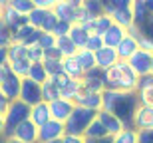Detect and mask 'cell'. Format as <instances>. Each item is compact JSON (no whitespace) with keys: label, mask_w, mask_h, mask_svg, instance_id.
<instances>
[{"label":"cell","mask_w":153,"mask_h":143,"mask_svg":"<svg viewBox=\"0 0 153 143\" xmlns=\"http://www.w3.org/2000/svg\"><path fill=\"white\" fill-rule=\"evenodd\" d=\"M137 105H139V99L135 92H111V90L102 92V109L115 115L123 123L125 129L131 127V117Z\"/></svg>","instance_id":"6da1fadb"},{"label":"cell","mask_w":153,"mask_h":143,"mask_svg":"<svg viewBox=\"0 0 153 143\" xmlns=\"http://www.w3.org/2000/svg\"><path fill=\"white\" fill-rule=\"evenodd\" d=\"M137 78L133 70L127 66V62H117L103 72V90H111V92H135L137 90Z\"/></svg>","instance_id":"7a4b0ae2"},{"label":"cell","mask_w":153,"mask_h":143,"mask_svg":"<svg viewBox=\"0 0 153 143\" xmlns=\"http://www.w3.org/2000/svg\"><path fill=\"white\" fill-rule=\"evenodd\" d=\"M94 119H96V111L76 105L74 111L70 113V117L64 121V131L70 133V135H84V131Z\"/></svg>","instance_id":"3957f363"},{"label":"cell","mask_w":153,"mask_h":143,"mask_svg":"<svg viewBox=\"0 0 153 143\" xmlns=\"http://www.w3.org/2000/svg\"><path fill=\"white\" fill-rule=\"evenodd\" d=\"M30 117V105H26L20 99H14V102L8 103L4 113V135L10 137L12 131L16 129V125H20L22 121H26Z\"/></svg>","instance_id":"277c9868"},{"label":"cell","mask_w":153,"mask_h":143,"mask_svg":"<svg viewBox=\"0 0 153 143\" xmlns=\"http://www.w3.org/2000/svg\"><path fill=\"white\" fill-rule=\"evenodd\" d=\"M131 129L139 131H147L153 129V105L151 103H139L133 111L131 117Z\"/></svg>","instance_id":"5b68a950"},{"label":"cell","mask_w":153,"mask_h":143,"mask_svg":"<svg viewBox=\"0 0 153 143\" xmlns=\"http://www.w3.org/2000/svg\"><path fill=\"white\" fill-rule=\"evenodd\" d=\"M127 66L133 70V74L137 78H145L149 76L151 72V54L149 52H143V50H137L133 56L127 60Z\"/></svg>","instance_id":"8992f818"},{"label":"cell","mask_w":153,"mask_h":143,"mask_svg":"<svg viewBox=\"0 0 153 143\" xmlns=\"http://www.w3.org/2000/svg\"><path fill=\"white\" fill-rule=\"evenodd\" d=\"M64 123L56 119L46 121L44 125L38 127V143H48V141H58L64 137Z\"/></svg>","instance_id":"52a82bcc"},{"label":"cell","mask_w":153,"mask_h":143,"mask_svg":"<svg viewBox=\"0 0 153 143\" xmlns=\"http://www.w3.org/2000/svg\"><path fill=\"white\" fill-rule=\"evenodd\" d=\"M20 102H24L26 105H34V103L42 102V92H40V84L28 80V78H22V84H20V96H18Z\"/></svg>","instance_id":"ba28073f"},{"label":"cell","mask_w":153,"mask_h":143,"mask_svg":"<svg viewBox=\"0 0 153 143\" xmlns=\"http://www.w3.org/2000/svg\"><path fill=\"white\" fill-rule=\"evenodd\" d=\"M52 12L56 14L58 20H64V22H68V24H78L79 22V12H82V8H79V6L70 4V2H66V0H60V2L52 8Z\"/></svg>","instance_id":"9c48e42d"},{"label":"cell","mask_w":153,"mask_h":143,"mask_svg":"<svg viewBox=\"0 0 153 143\" xmlns=\"http://www.w3.org/2000/svg\"><path fill=\"white\" fill-rule=\"evenodd\" d=\"M79 84H82V90L84 92H96V93H102L103 92V72L102 70H90L85 72L82 78H79Z\"/></svg>","instance_id":"30bf717a"},{"label":"cell","mask_w":153,"mask_h":143,"mask_svg":"<svg viewBox=\"0 0 153 143\" xmlns=\"http://www.w3.org/2000/svg\"><path fill=\"white\" fill-rule=\"evenodd\" d=\"M48 107H50V117H52V119L64 123V121L70 117V113L74 111L76 105H74V102H70V99L58 97V99H54V102L48 103Z\"/></svg>","instance_id":"8fae6325"},{"label":"cell","mask_w":153,"mask_h":143,"mask_svg":"<svg viewBox=\"0 0 153 143\" xmlns=\"http://www.w3.org/2000/svg\"><path fill=\"white\" fill-rule=\"evenodd\" d=\"M10 137H14L20 143H38V127L30 119H26L20 125H16V129L12 131Z\"/></svg>","instance_id":"7c38bea8"},{"label":"cell","mask_w":153,"mask_h":143,"mask_svg":"<svg viewBox=\"0 0 153 143\" xmlns=\"http://www.w3.org/2000/svg\"><path fill=\"white\" fill-rule=\"evenodd\" d=\"M74 105L78 107H84V109H91V111H100L102 109V93H96V92H82L76 96L74 99Z\"/></svg>","instance_id":"4fadbf2b"},{"label":"cell","mask_w":153,"mask_h":143,"mask_svg":"<svg viewBox=\"0 0 153 143\" xmlns=\"http://www.w3.org/2000/svg\"><path fill=\"white\" fill-rule=\"evenodd\" d=\"M96 119L102 123V127L105 129V133H108L109 137H114V135H117L121 129H125L123 127V123L115 117V115H111V113H108L105 109H100L96 113Z\"/></svg>","instance_id":"5bb4252c"},{"label":"cell","mask_w":153,"mask_h":143,"mask_svg":"<svg viewBox=\"0 0 153 143\" xmlns=\"http://www.w3.org/2000/svg\"><path fill=\"white\" fill-rule=\"evenodd\" d=\"M0 20H2V22H4L12 32L18 30L20 26H24V24H28V18L20 16L12 6H4V8H0Z\"/></svg>","instance_id":"9a60e30c"},{"label":"cell","mask_w":153,"mask_h":143,"mask_svg":"<svg viewBox=\"0 0 153 143\" xmlns=\"http://www.w3.org/2000/svg\"><path fill=\"white\" fill-rule=\"evenodd\" d=\"M96 56V68L105 72L108 68H111L115 62H117V54H115V48H108V46H102L97 52H94Z\"/></svg>","instance_id":"2e32d148"},{"label":"cell","mask_w":153,"mask_h":143,"mask_svg":"<svg viewBox=\"0 0 153 143\" xmlns=\"http://www.w3.org/2000/svg\"><path fill=\"white\" fill-rule=\"evenodd\" d=\"M38 36H40V30H36L34 26L30 24H24L20 26L18 30H14V42L16 44H22V46H32L38 42Z\"/></svg>","instance_id":"e0dca14e"},{"label":"cell","mask_w":153,"mask_h":143,"mask_svg":"<svg viewBox=\"0 0 153 143\" xmlns=\"http://www.w3.org/2000/svg\"><path fill=\"white\" fill-rule=\"evenodd\" d=\"M20 84H22V78L10 74L2 84H0V92H2V96H4L8 102H14V99H18V96H20Z\"/></svg>","instance_id":"ac0fdd59"},{"label":"cell","mask_w":153,"mask_h":143,"mask_svg":"<svg viewBox=\"0 0 153 143\" xmlns=\"http://www.w3.org/2000/svg\"><path fill=\"white\" fill-rule=\"evenodd\" d=\"M135 93H137L139 103H151V105H153V76L139 78Z\"/></svg>","instance_id":"d6986e66"},{"label":"cell","mask_w":153,"mask_h":143,"mask_svg":"<svg viewBox=\"0 0 153 143\" xmlns=\"http://www.w3.org/2000/svg\"><path fill=\"white\" fill-rule=\"evenodd\" d=\"M139 50V46H137V40L135 38H131V36L125 34V38L121 42H119L117 46H115V54H117V60H121V62H127L135 52Z\"/></svg>","instance_id":"ffe728a7"},{"label":"cell","mask_w":153,"mask_h":143,"mask_svg":"<svg viewBox=\"0 0 153 143\" xmlns=\"http://www.w3.org/2000/svg\"><path fill=\"white\" fill-rule=\"evenodd\" d=\"M28 119L32 121L36 127L44 125L46 121H50L52 117H50V107H48V103H46V102L34 103V105L30 107V117H28Z\"/></svg>","instance_id":"44dd1931"},{"label":"cell","mask_w":153,"mask_h":143,"mask_svg":"<svg viewBox=\"0 0 153 143\" xmlns=\"http://www.w3.org/2000/svg\"><path fill=\"white\" fill-rule=\"evenodd\" d=\"M123 38H125V28H121V26H117V24H111V26L105 30V34L102 36V42H103V46L115 48Z\"/></svg>","instance_id":"7402d4cb"},{"label":"cell","mask_w":153,"mask_h":143,"mask_svg":"<svg viewBox=\"0 0 153 143\" xmlns=\"http://www.w3.org/2000/svg\"><path fill=\"white\" fill-rule=\"evenodd\" d=\"M76 62H78L79 70H82V76L85 74V72H90V70L96 68V56H94V52L85 50V48H82V50H78L74 54Z\"/></svg>","instance_id":"603a6c76"},{"label":"cell","mask_w":153,"mask_h":143,"mask_svg":"<svg viewBox=\"0 0 153 143\" xmlns=\"http://www.w3.org/2000/svg\"><path fill=\"white\" fill-rule=\"evenodd\" d=\"M88 32H85L79 24H72L70 26V32H68V38L72 40V44H74L78 50H82V48L85 46V40H88Z\"/></svg>","instance_id":"cb8c5ba5"},{"label":"cell","mask_w":153,"mask_h":143,"mask_svg":"<svg viewBox=\"0 0 153 143\" xmlns=\"http://www.w3.org/2000/svg\"><path fill=\"white\" fill-rule=\"evenodd\" d=\"M54 48L60 52V56H62V58H70V56H74L76 52H78V48L72 44V40H70L68 36H58Z\"/></svg>","instance_id":"d4e9b609"},{"label":"cell","mask_w":153,"mask_h":143,"mask_svg":"<svg viewBox=\"0 0 153 143\" xmlns=\"http://www.w3.org/2000/svg\"><path fill=\"white\" fill-rule=\"evenodd\" d=\"M40 92H42V102H46V103H50V102H54V99L60 97V90H58V86L50 78L44 84H40Z\"/></svg>","instance_id":"484cf974"},{"label":"cell","mask_w":153,"mask_h":143,"mask_svg":"<svg viewBox=\"0 0 153 143\" xmlns=\"http://www.w3.org/2000/svg\"><path fill=\"white\" fill-rule=\"evenodd\" d=\"M62 72L68 76V78H72V80H79V78H82V70H79V66H78L74 56L62 58Z\"/></svg>","instance_id":"4316f807"},{"label":"cell","mask_w":153,"mask_h":143,"mask_svg":"<svg viewBox=\"0 0 153 143\" xmlns=\"http://www.w3.org/2000/svg\"><path fill=\"white\" fill-rule=\"evenodd\" d=\"M50 12L52 10H46V8H34V10L26 16V18H28V24H30V26H34L36 30H42L46 18L50 16Z\"/></svg>","instance_id":"83f0119b"},{"label":"cell","mask_w":153,"mask_h":143,"mask_svg":"<svg viewBox=\"0 0 153 143\" xmlns=\"http://www.w3.org/2000/svg\"><path fill=\"white\" fill-rule=\"evenodd\" d=\"M82 92V84H79V80H70L66 86L60 90V97L62 99H70V102H74L76 96Z\"/></svg>","instance_id":"f1b7e54d"},{"label":"cell","mask_w":153,"mask_h":143,"mask_svg":"<svg viewBox=\"0 0 153 143\" xmlns=\"http://www.w3.org/2000/svg\"><path fill=\"white\" fill-rule=\"evenodd\" d=\"M26 78L32 82H36V84H44L46 80H48V74H46V70L44 66H42V62L38 64H30V70H28V74H26Z\"/></svg>","instance_id":"f546056e"},{"label":"cell","mask_w":153,"mask_h":143,"mask_svg":"<svg viewBox=\"0 0 153 143\" xmlns=\"http://www.w3.org/2000/svg\"><path fill=\"white\" fill-rule=\"evenodd\" d=\"M111 143H139V133L135 129H131V127L121 129L117 135L111 137Z\"/></svg>","instance_id":"4dcf8cb0"},{"label":"cell","mask_w":153,"mask_h":143,"mask_svg":"<svg viewBox=\"0 0 153 143\" xmlns=\"http://www.w3.org/2000/svg\"><path fill=\"white\" fill-rule=\"evenodd\" d=\"M94 30H91V34H97V36H103L105 34V30L109 28V26H111V18L108 16V14H100V16H96L94 18Z\"/></svg>","instance_id":"1f68e13d"},{"label":"cell","mask_w":153,"mask_h":143,"mask_svg":"<svg viewBox=\"0 0 153 143\" xmlns=\"http://www.w3.org/2000/svg\"><path fill=\"white\" fill-rule=\"evenodd\" d=\"M100 137H109L108 133H105V129L102 127V123L97 119H94L88 125V129L84 131V139H100Z\"/></svg>","instance_id":"d6a6232c"},{"label":"cell","mask_w":153,"mask_h":143,"mask_svg":"<svg viewBox=\"0 0 153 143\" xmlns=\"http://www.w3.org/2000/svg\"><path fill=\"white\" fill-rule=\"evenodd\" d=\"M8 66H10L12 74L18 76V78H26V74H28V70H30V62H28V58L12 60V62H8Z\"/></svg>","instance_id":"836d02e7"},{"label":"cell","mask_w":153,"mask_h":143,"mask_svg":"<svg viewBox=\"0 0 153 143\" xmlns=\"http://www.w3.org/2000/svg\"><path fill=\"white\" fill-rule=\"evenodd\" d=\"M42 66H44V70H46V74H48V78H52V76H58V74H64V72H62V60L44 58V60H42Z\"/></svg>","instance_id":"e575fe53"},{"label":"cell","mask_w":153,"mask_h":143,"mask_svg":"<svg viewBox=\"0 0 153 143\" xmlns=\"http://www.w3.org/2000/svg\"><path fill=\"white\" fill-rule=\"evenodd\" d=\"M131 14H133V24L139 26V24L149 16L145 6H143V0H133V6H131Z\"/></svg>","instance_id":"d590c367"},{"label":"cell","mask_w":153,"mask_h":143,"mask_svg":"<svg viewBox=\"0 0 153 143\" xmlns=\"http://www.w3.org/2000/svg\"><path fill=\"white\" fill-rule=\"evenodd\" d=\"M8 6H12L20 16H28L30 12L36 8V6L32 4V0H10V4H8Z\"/></svg>","instance_id":"8d00e7d4"},{"label":"cell","mask_w":153,"mask_h":143,"mask_svg":"<svg viewBox=\"0 0 153 143\" xmlns=\"http://www.w3.org/2000/svg\"><path fill=\"white\" fill-rule=\"evenodd\" d=\"M79 6H82V8H84L91 18L103 14V6L100 4V0H82V4H79Z\"/></svg>","instance_id":"74e56055"},{"label":"cell","mask_w":153,"mask_h":143,"mask_svg":"<svg viewBox=\"0 0 153 143\" xmlns=\"http://www.w3.org/2000/svg\"><path fill=\"white\" fill-rule=\"evenodd\" d=\"M14 42V32L0 20V48H8Z\"/></svg>","instance_id":"f35d334b"},{"label":"cell","mask_w":153,"mask_h":143,"mask_svg":"<svg viewBox=\"0 0 153 143\" xmlns=\"http://www.w3.org/2000/svg\"><path fill=\"white\" fill-rule=\"evenodd\" d=\"M26 58H28L30 64H38L44 60V52L38 44H32V46H26Z\"/></svg>","instance_id":"ab89813d"},{"label":"cell","mask_w":153,"mask_h":143,"mask_svg":"<svg viewBox=\"0 0 153 143\" xmlns=\"http://www.w3.org/2000/svg\"><path fill=\"white\" fill-rule=\"evenodd\" d=\"M137 28H139V36L141 38H147L149 42H153V16H147Z\"/></svg>","instance_id":"60d3db41"},{"label":"cell","mask_w":153,"mask_h":143,"mask_svg":"<svg viewBox=\"0 0 153 143\" xmlns=\"http://www.w3.org/2000/svg\"><path fill=\"white\" fill-rule=\"evenodd\" d=\"M36 44L42 48V52L52 50V48H54V44H56V36H54V34H48V32H40L38 42H36Z\"/></svg>","instance_id":"b9f144b4"},{"label":"cell","mask_w":153,"mask_h":143,"mask_svg":"<svg viewBox=\"0 0 153 143\" xmlns=\"http://www.w3.org/2000/svg\"><path fill=\"white\" fill-rule=\"evenodd\" d=\"M103 46V42H102V36H97V34H90L88 36V40H85V50H90V52H97L100 48Z\"/></svg>","instance_id":"7bdbcfd3"},{"label":"cell","mask_w":153,"mask_h":143,"mask_svg":"<svg viewBox=\"0 0 153 143\" xmlns=\"http://www.w3.org/2000/svg\"><path fill=\"white\" fill-rule=\"evenodd\" d=\"M70 26H72V24L64 22V20H58V24H56V28H54V32H52V34L56 36V38H58V36H68Z\"/></svg>","instance_id":"ee69618b"},{"label":"cell","mask_w":153,"mask_h":143,"mask_svg":"<svg viewBox=\"0 0 153 143\" xmlns=\"http://www.w3.org/2000/svg\"><path fill=\"white\" fill-rule=\"evenodd\" d=\"M58 2H60V0H32V4H34L36 8H46V10H52Z\"/></svg>","instance_id":"f6af8a7d"},{"label":"cell","mask_w":153,"mask_h":143,"mask_svg":"<svg viewBox=\"0 0 153 143\" xmlns=\"http://www.w3.org/2000/svg\"><path fill=\"white\" fill-rule=\"evenodd\" d=\"M60 143H85L84 135H70V133H64V137L60 139Z\"/></svg>","instance_id":"bcb514c9"},{"label":"cell","mask_w":153,"mask_h":143,"mask_svg":"<svg viewBox=\"0 0 153 143\" xmlns=\"http://www.w3.org/2000/svg\"><path fill=\"white\" fill-rule=\"evenodd\" d=\"M139 143H153V129L139 131Z\"/></svg>","instance_id":"7dc6e473"},{"label":"cell","mask_w":153,"mask_h":143,"mask_svg":"<svg viewBox=\"0 0 153 143\" xmlns=\"http://www.w3.org/2000/svg\"><path fill=\"white\" fill-rule=\"evenodd\" d=\"M10 74H12V70H10L8 64H6V66H0V84H2V82H4Z\"/></svg>","instance_id":"c3c4849f"},{"label":"cell","mask_w":153,"mask_h":143,"mask_svg":"<svg viewBox=\"0 0 153 143\" xmlns=\"http://www.w3.org/2000/svg\"><path fill=\"white\" fill-rule=\"evenodd\" d=\"M8 64V48H0V66Z\"/></svg>","instance_id":"681fc988"},{"label":"cell","mask_w":153,"mask_h":143,"mask_svg":"<svg viewBox=\"0 0 153 143\" xmlns=\"http://www.w3.org/2000/svg\"><path fill=\"white\" fill-rule=\"evenodd\" d=\"M85 143H111V137H100V139H85Z\"/></svg>","instance_id":"f907efd6"},{"label":"cell","mask_w":153,"mask_h":143,"mask_svg":"<svg viewBox=\"0 0 153 143\" xmlns=\"http://www.w3.org/2000/svg\"><path fill=\"white\" fill-rule=\"evenodd\" d=\"M143 6H145L149 16H153V0H143Z\"/></svg>","instance_id":"816d5d0a"},{"label":"cell","mask_w":153,"mask_h":143,"mask_svg":"<svg viewBox=\"0 0 153 143\" xmlns=\"http://www.w3.org/2000/svg\"><path fill=\"white\" fill-rule=\"evenodd\" d=\"M0 133H4V115L0 113Z\"/></svg>","instance_id":"f5cc1de1"},{"label":"cell","mask_w":153,"mask_h":143,"mask_svg":"<svg viewBox=\"0 0 153 143\" xmlns=\"http://www.w3.org/2000/svg\"><path fill=\"white\" fill-rule=\"evenodd\" d=\"M10 4V0H0V8H4V6Z\"/></svg>","instance_id":"db71d44e"},{"label":"cell","mask_w":153,"mask_h":143,"mask_svg":"<svg viewBox=\"0 0 153 143\" xmlns=\"http://www.w3.org/2000/svg\"><path fill=\"white\" fill-rule=\"evenodd\" d=\"M4 143H20V141H16L14 137H6V141H4Z\"/></svg>","instance_id":"11a10c76"},{"label":"cell","mask_w":153,"mask_h":143,"mask_svg":"<svg viewBox=\"0 0 153 143\" xmlns=\"http://www.w3.org/2000/svg\"><path fill=\"white\" fill-rule=\"evenodd\" d=\"M149 76H153V54H151V72H149Z\"/></svg>","instance_id":"9f6ffc18"},{"label":"cell","mask_w":153,"mask_h":143,"mask_svg":"<svg viewBox=\"0 0 153 143\" xmlns=\"http://www.w3.org/2000/svg\"><path fill=\"white\" fill-rule=\"evenodd\" d=\"M48 143H60V139H58V141H48Z\"/></svg>","instance_id":"6f0895ef"}]
</instances>
